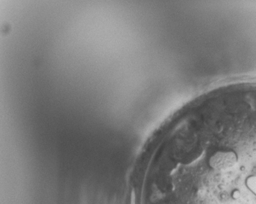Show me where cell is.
<instances>
[{"mask_svg":"<svg viewBox=\"0 0 256 204\" xmlns=\"http://www.w3.org/2000/svg\"><path fill=\"white\" fill-rule=\"evenodd\" d=\"M239 196H240V194H239V190H235V191L233 193V198H234V199H238Z\"/></svg>","mask_w":256,"mask_h":204,"instance_id":"obj_4","label":"cell"},{"mask_svg":"<svg viewBox=\"0 0 256 204\" xmlns=\"http://www.w3.org/2000/svg\"><path fill=\"white\" fill-rule=\"evenodd\" d=\"M131 204H136V194L133 191L132 193V197H131Z\"/></svg>","mask_w":256,"mask_h":204,"instance_id":"obj_3","label":"cell"},{"mask_svg":"<svg viewBox=\"0 0 256 204\" xmlns=\"http://www.w3.org/2000/svg\"><path fill=\"white\" fill-rule=\"evenodd\" d=\"M246 186L249 190L256 196V174L250 176L246 180Z\"/></svg>","mask_w":256,"mask_h":204,"instance_id":"obj_2","label":"cell"},{"mask_svg":"<svg viewBox=\"0 0 256 204\" xmlns=\"http://www.w3.org/2000/svg\"><path fill=\"white\" fill-rule=\"evenodd\" d=\"M238 162V156L233 151H219L210 157V167L218 171H224L234 167Z\"/></svg>","mask_w":256,"mask_h":204,"instance_id":"obj_1","label":"cell"}]
</instances>
